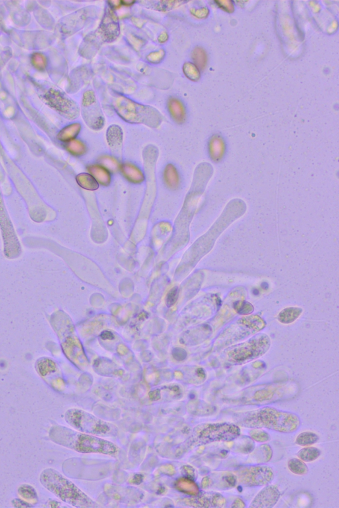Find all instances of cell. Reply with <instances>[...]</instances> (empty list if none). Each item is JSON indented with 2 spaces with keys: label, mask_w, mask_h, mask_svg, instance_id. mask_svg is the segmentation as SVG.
<instances>
[{
  "label": "cell",
  "mask_w": 339,
  "mask_h": 508,
  "mask_svg": "<svg viewBox=\"0 0 339 508\" xmlns=\"http://www.w3.org/2000/svg\"><path fill=\"white\" fill-rule=\"evenodd\" d=\"M49 436L54 443L80 453L116 456L120 452V448L112 441L63 425H53L49 430Z\"/></svg>",
  "instance_id": "cell-1"
},
{
  "label": "cell",
  "mask_w": 339,
  "mask_h": 508,
  "mask_svg": "<svg viewBox=\"0 0 339 508\" xmlns=\"http://www.w3.org/2000/svg\"><path fill=\"white\" fill-rule=\"evenodd\" d=\"M235 421L238 426L267 429L283 433L295 432L301 424L298 415L272 407L240 413L235 417Z\"/></svg>",
  "instance_id": "cell-2"
},
{
  "label": "cell",
  "mask_w": 339,
  "mask_h": 508,
  "mask_svg": "<svg viewBox=\"0 0 339 508\" xmlns=\"http://www.w3.org/2000/svg\"><path fill=\"white\" fill-rule=\"evenodd\" d=\"M41 484L47 490L71 506L79 508H96L100 505L84 493L81 489L54 468H48L41 472Z\"/></svg>",
  "instance_id": "cell-3"
},
{
  "label": "cell",
  "mask_w": 339,
  "mask_h": 508,
  "mask_svg": "<svg viewBox=\"0 0 339 508\" xmlns=\"http://www.w3.org/2000/svg\"><path fill=\"white\" fill-rule=\"evenodd\" d=\"M240 434L239 427L234 423H203L195 427L190 437L180 446L177 454L213 442L232 441L239 437Z\"/></svg>",
  "instance_id": "cell-4"
},
{
  "label": "cell",
  "mask_w": 339,
  "mask_h": 508,
  "mask_svg": "<svg viewBox=\"0 0 339 508\" xmlns=\"http://www.w3.org/2000/svg\"><path fill=\"white\" fill-rule=\"evenodd\" d=\"M113 108L123 120L131 124L157 128L162 122V115L157 109L138 104L121 95L115 97Z\"/></svg>",
  "instance_id": "cell-5"
},
{
  "label": "cell",
  "mask_w": 339,
  "mask_h": 508,
  "mask_svg": "<svg viewBox=\"0 0 339 508\" xmlns=\"http://www.w3.org/2000/svg\"><path fill=\"white\" fill-rule=\"evenodd\" d=\"M65 419L68 424L80 432L100 437H113L118 433V427L113 423L81 409H69L65 413Z\"/></svg>",
  "instance_id": "cell-6"
},
{
  "label": "cell",
  "mask_w": 339,
  "mask_h": 508,
  "mask_svg": "<svg viewBox=\"0 0 339 508\" xmlns=\"http://www.w3.org/2000/svg\"><path fill=\"white\" fill-rule=\"evenodd\" d=\"M269 346L270 341L268 337L264 335L257 336L231 351L229 354V360L235 363L252 361L266 353Z\"/></svg>",
  "instance_id": "cell-7"
},
{
  "label": "cell",
  "mask_w": 339,
  "mask_h": 508,
  "mask_svg": "<svg viewBox=\"0 0 339 508\" xmlns=\"http://www.w3.org/2000/svg\"><path fill=\"white\" fill-rule=\"evenodd\" d=\"M82 115L84 122L89 128L100 131L105 125L104 113L92 90L84 92L82 100Z\"/></svg>",
  "instance_id": "cell-8"
},
{
  "label": "cell",
  "mask_w": 339,
  "mask_h": 508,
  "mask_svg": "<svg viewBox=\"0 0 339 508\" xmlns=\"http://www.w3.org/2000/svg\"><path fill=\"white\" fill-rule=\"evenodd\" d=\"M45 102L51 108L69 120H75L80 115V108L67 94L59 90H49L44 96Z\"/></svg>",
  "instance_id": "cell-9"
},
{
  "label": "cell",
  "mask_w": 339,
  "mask_h": 508,
  "mask_svg": "<svg viewBox=\"0 0 339 508\" xmlns=\"http://www.w3.org/2000/svg\"><path fill=\"white\" fill-rule=\"evenodd\" d=\"M274 478L272 468L268 466H248L237 471V478L241 484L248 487L265 486Z\"/></svg>",
  "instance_id": "cell-10"
},
{
  "label": "cell",
  "mask_w": 339,
  "mask_h": 508,
  "mask_svg": "<svg viewBox=\"0 0 339 508\" xmlns=\"http://www.w3.org/2000/svg\"><path fill=\"white\" fill-rule=\"evenodd\" d=\"M96 33L102 43H112L118 38L120 34V22L112 6H106L104 17Z\"/></svg>",
  "instance_id": "cell-11"
},
{
  "label": "cell",
  "mask_w": 339,
  "mask_h": 508,
  "mask_svg": "<svg viewBox=\"0 0 339 508\" xmlns=\"http://www.w3.org/2000/svg\"><path fill=\"white\" fill-rule=\"evenodd\" d=\"M183 503L193 507H222L225 505V499L219 493L207 491L185 498Z\"/></svg>",
  "instance_id": "cell-12"
},
{
  "label": "cell",
  "mask_w": 339,
  "mask_h": 508,
  "mask_svg": "<svg viewBox=\"0 0 339 508\" xmlns=\"http://www.w3.org/2000/svg\"><path fill=\"white\" fill-rule=\"evenodd\" d=\"M280 492L274 485H268L261 489L252 501L250 508H271L278 503Z\"/></svg>",
  "instance_id": "cell-13"
},
{
  "label": "cell",
  "mask_w": 339,
  "mask_h": 508,
  "mask_svg": "<svg viewBox=\"0 0 339 508\" xmlns=\"http://www.w3.org/2000/svg\"><path fill=\"white\" fill-rule=\"evenodd\" d=\"M106 139L112 153L120 157L123 142V132L121 127L117 125H111L107 130Z\"/></svg>",
  "instance_id": "cell-14"
},
{
  "label": "cell",
  "mask_w": 339,
  "mask_h": 508,
  "mask_svg": "<svg viewBox=\"0 0 339 508\" xmlns=\"http://www.w3.org/2000/svg\"><path fill=\"white\" fill-rule=\"evenodd\" d=\"M209 157L214 162L221 161L225 156L226 145L224 139L219 135H214L209 140L208 145Z\"/></svg>",
  "instance_id": "cell-15"
},
{
  "label": "cell",
  "mask_w": 339,
  "mask_h": 508,
  "mask_svg": "<svg viewBox=\"0 0 339 508\" xmlns=\"http://www.w3.org/2000/svg\"><path fill=\"white\" fill-rule=\"evenodd\" d=\"M121 174L129 182L134 184H140L145 181L143 172L136 165L130 162L121 164Z\"/></svg>",
  "instance_id": "cell-16"
},
{
  "label": "cell",
  "mask_w": 339,
  "mask_h": 508,
  "mask_svg": "<svg viewBox=\"0 0 339 508\" xmlns=\"http://www.w3.org/2000/svg\"><path fill=\"white\" fill-rule=\"evenodd\" d=\"M102 44V41L98 38L96 32L92 33L84 39L83 43L80 47L81 50L80 54L82 56L90 59L94 56V54H96Z\"/></svg>",
  "instance_id": "cell-17"
},
{
  "label": "cell",
  "mask_w": 339,
  "mask_h": 508,
  "mask_svg": "<svg viewBox=\"0 0 339 508\" xmlns=\"http://www.w3.org/2000/svg\"><path fill=\"white\" fill-rule=\"evenodd\" d=\"M168 110L172 118L178 124L184 123L186 118V110L182 102L176 98H170L167 103Z\"/></svg>",
  "instance_id": "cell-18"
},
{
  "label": "cell",
  "mask_w": 339,
  "mask_h": 508,
  "mask_svg": "<svg viewBox=\"0 0 339 508\" xmlns=\"http://www.w3.org/2000/svg\"><path fill=\"white\" fill-rule=\"evenodd\" d=\"M88 172L102 186H110L112 176L110 172L100 164H91L87 167Z\"/></svg>",
  "instance_id": "cell-19"
},
{
  "label": "cell",
  "mask_w": 339,
  "mask_h": 508,
  "mask_svg": "<svg viewBox=\"0 0 339 508\" xmlns=\"http://www.w3.org/2000/svg\"><path fill=\"white\" fill-rule=\"evenodd\" d=\"M147 9L158 12H168L179 7L184 2L181 1H141L139 2Z\"/></svg>",
  "instance_id": "cell-20"
},
{
  "label": "cell",
  "mask_w": 339,
  "mask_h": 508,
  "mask_svg": "<svg viewBox=\"0 0 339 508\" xmlns=\"http://www.w3.org/2000/svg\"><path fill=\"white\" fill-rule=\"evenodd\" d=\"M163 180L166 186L170 189L175 190L179 187L180 183L179 174L173 164H168L164 168Z\"/></svg>",
  "instance_id": "cell-21"
},
{
  "label": "cell",
  "mask_w": 339,
  "mask_h": 508,
  "mask_svg": "<svg viewBox=\"0 0 339 508\" xmlns=\"http://www.w3.org/2000/svg\"><path fill=\"white\" fill-rule=\"evenodd\" d=\"M81 129V125L80 123H73L62 129L57 135V138L59 141L64 143H68L72 140L76 139L79 135Z\"/></svg>",
  "instance_id": "cell-22"
},
{
  "label": "cell",
  "mask_w": 339,
  "mask_h": 508,
  "mask_svg": "<svg viewBox=\"0 0 339 508\" xmlns=\"http://www.w3.org/2000/svg\"><path fill=\"white\" fill-rule=\"evenodd\" d=\"M65 147L71 155L77 157L84 155L88 151L86 144L79 139L72 140L66 143Z\"/></svg>",
  "instance_id": "cell-23"
},
{
  "label": "cell",
  "mask_w": 339,
  "mask_h": 508,
  "mask_svg": "<svg viewBox=\"0 0 339 508\" xmlns=\"http://www.w3.org/2000/svg\"><path fill=\"white\" fill-rule=\"evenodd\" d=\"M77 182L82 188L88 191H95L99 188V184L90 174L82 173L77 176Z\"/></svg>",
  "instance_id": "cell-24"
},
{
  "label": "cell",
  "mask_w": 339,
  "mask_h": 508,
  "mask_svg": "<svg viewBox=\"0 0 339 508\" xmlns=\"http://www.w3.org/2000/svg\"><path fill=\"white\" fill-rule=\"evenodd\" d=\"M100 165L106 168L110 172L116 173L120 171L121 164L114 156L104 155L98 160Z\"/></svg>",
  "instance_id": "cell-25"
},
{
  "label": "cell",
  "mask_w": 339,
  "mask_h": 508,
  "mask_svg": "<svg viewBox=\"0 0 339 508\" xmlns=\"http://www.w3.org/2000/svg\"><path fill=\"white\" fill-rule=\"evenodd\" d=\"M302 310L299 308H287L279 313L278 320L283 324H289L299 317Z\"/></svg>",
  "instance_id": "cell-26"
},
{
  "label": "cell",
  "mask_w": 339,
  "mask_h": 508,
  "mask_svg": "<svg viewBox=\"0 0 339 508\" xmlns=\"http://www.w3.org/2000/svg\"><path fill=\"white\" fill-rule=\"evenodd\" d=\"M320 451L319 449L314 447H307L300 450L297 455L304 462H312L319 457Z\"/></svg>",
  "instance_id": "cell-27"
},
{
  "label": "cell",
  "mask_w": 339,
  "mask_h": 508,
  "mask_svg": "<svg viewBox=\"0 0 339 508\" xmlns=\"http://www.w3.org/2000/svg\"><path fill=\"white\" fill-rule=\"evenodd\" d=\"M319 436L310 431L300 433L295 440V443L300 446H309L319 441Z\"/></svg>",
  "instance_id": "cell-28"
},
{
  "label": "cell",
  "mask_w": 339,
  "mask_h": 508,
  "mask_svg": "<svg viewBox=\"0 0 339 508\" xmlns=\"http://www.w3.org/2000/svg\"><path fill=\"white\" fill-rule=\"evenodd\" d=\"M18 494L21 497L26 500L34 501L36 502L38 499V495L36 489L30 484H24L21 485L18 488Z\"/></svg>",
  "instance_id": "cell-29"
},
{
  "label": "cell",
  "mask_w": 339,
  "mask_h": 508,
  "mask_svg": "<svg viewBox=\"0 0 339 508\" xmlns=\"http://www.w3.org/2000/svg\"><path fill=\"white\" fill-rule=\"evenodd\" d=\"M192 59L198 69L203 70L206 66L207 55L201 47H196L192 52Z\"/></svg>",
  "instance_id": "cell-30"
},
{
  "label": "cell",
  "mask_w": 339,
  "mask_h": 508,
  "mask_svg": "<svg viewBox=\"0 0 339 508\" xmlns=\"http://www.w3.org/2000/svg\"><path fill=\"white\" fill-rule=\"evenodd\" d=\"M287 466H288L289 470L295 474L304 475L307 474L309 471L307 466L304 463V462L301 460L297 459V458H292V459L289 460Z\"/></svg>",
  "instance_id": "cell-31"
},
{
  "label": "cell",
  "mask_w": 339,
  "mask_h": 508,
  "mask_svg": "<svg viewBox=\"0 0 339 508\" xmlns=\"http://www.w3.org/2000/svg\"><path fill=\"white\" fill-rule=\"evenodd\" d=\"M185 76L192 81H198L200 78V72L194 64L186 63L183 66Z\"/></svg>",
  "instance_id": "cell-32"
},
{
  "label": "cell",
  "mask_w": 339,
  "mask_h": 508,
  "mask_svg": "<svg viewBox=\"0 0 339 508\" xmlns=\"http://www.w3.org/2000/svg\"><path fill=\"white\" fill-rule=\"evenodd\" d=\"M249 435L254 441L264 443L270 440L268 433L262 429H252L249 431Z\"/></svg>",
  "instance_id": "cell-33"
},
{
  "label": "cell",
  "mask_w": 339,
  "mask_h": 508,
  "mask_svg": "<svg viewBox=\"0 0 339 508\" xmlns=\"http://www.w3.org/2000/svg\"><path fill=\"white\" fill-rule=\"evenodd\" d=\"M33 65L38 70H43L46 67L47 59L41 53H35L32 57Z\"/></svg>",
  "instance_id": "cell-34"
},
{
  "label": "cell",
  "mask_w": 339,
  "mask_h": 508,
  "mask_svg": "<svg viewBox=\"0 0 339 508\" xmlns=\"http://www.w3.org/2000/svg\"><path fill=\"white\" fill-rule=\"evenodd\" d=\"M179 296V288L174 287L168 292L166 297V304L168 307H171L175 304Z\"/></svg>",
  "instance_id": "cell-35"
},
{
  "label": "cell",
  "mask_w": 339,
  "mask_h": 508,
  "mask_svg": "<svg viewBox=\"0 0 339 508\" xmlns=\"http://www.w3.org/2000/svg\"><path fill=\"white\" fill-rule=\"evenodd\" d=\"M164 56H165V52L163 49H160L159 51L150 53L147 57V60L149 63L158 64L162 61Z\"/></svg>",
  "instance_id": "cell-36"
},
{
  "label": "cell",
  "mask_w": 339,
  "mask_h": 508,
  "mask_svg": "<svg viewBox=\"0 0 339 508\" xmlns=\"http://www.w3.org/2000/svg\"><path fill=\"white\" fill-rule=\"evenodd\" d=\"M172 355H173L174 357L176 359L178 360V361H182V360L184 359L185 358H186V352L184 350V349L181 348H176L174 349L173 351H172Z\"/></svg>",
  "instance_id": "cell-37"
},
{
  "label": "cell",
  "mask_w": 339,
  "mask_h": 508,
  "mask_svg": "<svg viewBox=\"0 0 339 508\" xmlns=\"http://www.w3.org/2000/svg\"><path fill=\"white\" fill-rule=\"evenodd\" d=\"M192 14L195 16V17L198 18H203L206 17L207 14H208V10L206 8H202L200 10H192Z\"/></svg>",
  "instance_id": "cell-38"
},
{
  "label": "cell",
  "mask_w": 339,
  "mask_h": 508,
  "mask_svg": "<svg viewBox=\"0 0 339 508\" xmlns=\"http://www.w3.org/2000/svg\"><path fill=\"white\" fill-rule=\"evenodd\" d=\"M12 503H13V504L15 507H28L32 506V505L30 504V503L26 502V501H23L22 499H14V500L12 501Z\"/></svg>",
  "instance_id": "cell-39"
},
{
  "label": "cell",
  "mask_w": 339,
  "mask_h": 508,
  "mask_svg": "<svg viewBox=\"0 0 339 508\" xmlns=\"http://www.w3.org/2000/svg\"><path fill=\"white\" fill-rule=\"evenodd\" d=\"M101 338L104 340H113L114 339V335L112 334L110 331H104L100 335Z\"/></svg>",
  "instance_id": "cell-40"
},
{
  "label": "cell",
  "mask_w": 339,
  "mask_h": 508,
  "mask_svg": "<svg viewBox=\"0 0 339 508\" xmlns=\"http://www.w3.org/2000/svg\"><path fill=\"white\" fill-rule=\"evenodd\" d=\"M217 3L219 4V6H221L222 9L225 10V8L226 12H233V10H234V7L233 5L227 6V4L228 3V2H225L226 5L225 3H224V2H217Z\"/></svg>",
  "instance_id": "cell-41"
},
{
  "label": "cell",
  "mask_w": 339,
  "mask_h": 508,
  "mask_svg": "<svg viewBox=\"0 0 339 508\" xmlns=\"http://www.w3.org/2000/svg\"><path fill=\"white\" fill-rule=\"evenodd\" d=\"M245 507V503L241 499L237 498L236 499L233 505H231V507Z\"/></svg>",
  "instance_id": "cell-42"
},
{
  "label": "cell",
  "mask_w": 339,
  "mask_h": 508,
  "mask_svg": "<svg viewBox=\"0 0 339 508\" xmlns=\"http://www.w3.org/2000/svg\"><path fill=\"white\" fill-rule=\"evenodd\" d=\"M168 36L167 33L162 32V34L160 35L159 38H158V41H159L160 43H165L166 41H168Z\"/></svg>",
  "instance_id": "cell-43"
},
{
  "label": "cell",
  "mask_w": 339,
  "mask_h": 508,
  "mask_svg": "<svg viewBox=\"0 0 339 508\" xmlns=\"http://www.w3.org/2000/svg\"><path fill=\"white\" fill-rule=\"evenodd\" d=\"M211 483L212 482H211V479L208 478V477H205V478L203 479L202 486L203 488H207V487L210 486Z\"/></svg>",
  "instance_id": "cell-44"
},
{
  "label": "cell",
  "mask_w": 339,
  "mask_h": 508,
  "mask_svg": "<svg viewBox=\"0 0 339 508\" xmlns=\"http://www.w3.org/2000/svg\"><path fill=\"white\" fill-rule=\"evenodd\" d=\"M134 3H135L134 2H129V1L121 2V4H122V5L127 6H131L132 5V4Z\"/></svg>",
  "instance_id": "cell-45"
}]
</instances>
